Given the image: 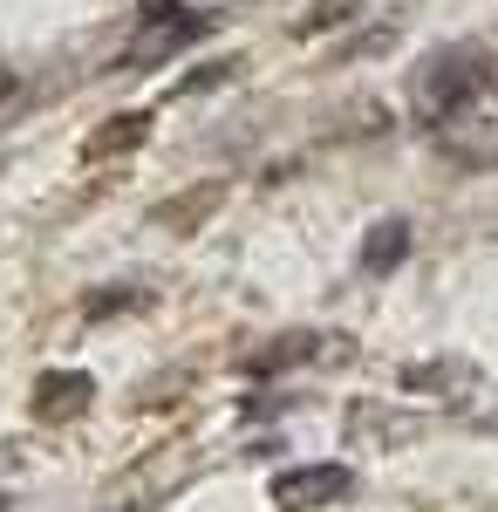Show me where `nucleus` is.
<instances>
[{
    "instance_id": "obj_1",
    "label": "nucleus",
    "mask_w": 498,
    "mask_h": 512,
    "mask_svg": "<svg viewBox=\"0 0 498 512\" xmlns=\"http://www.w3.org/2000/svg\"><path fill=\"white\" fill-rule=\"evenodd\" d=\"M485 82H492V62H485L478 48H451V55L423 76V110H430V117H451L464 96H478Z\"/></svg>"
},
{
    "instance_id": "obj_4",
    "label": "nucleus",
    "mask_w": 498,
    "mask_h": 512,
    "mask_svg": "<svg viewBox=\"0 0 498 512\" xmlns=\"http://www.w3.org/2000/svg\"><path fill=\"white\" fill-rule=\"evenodd\" d=\"M403 246H410V233H403V226H383V239H369V253H362V260H369V267H396V260H403Z\"/></svg>"
},
{
    "instance_id": "obj_2",
    "label": "nucleus",
    "mask_w": 498,
    "mask_h": 512,
    "mask_svg": "<svg viewBox=\"0 0 498 512\" xmlns=\"http://www.w3.org/2000/svg\"><path fill=\"white\" fill-rule=\"evenodd\" d=\"M348 465H294V472L273 478V506L280 512H307V506H328V499H348Z\"/></svg>"
},
{
    "instance_id": "obj_3",
    "label": "nucleus",
    "mask_w": 498,
    "mask_h": 512,
    "mask_svg": "<svg viewBox=\"0 0 498 512\" xmlns=\"http://www.w3.org/2000/svg\"><path fill=\"white\" fill-rule=\"evenodd\" d=\"M198 35H205V21H192V14L178 21V7H151V21H144V35H137V48L123 55V69H144L151 55L164 62L171 48H185V41H198Z\"/></svg>"
}]
</instances>
